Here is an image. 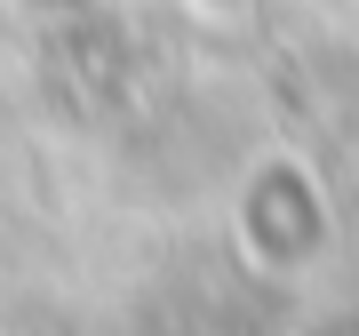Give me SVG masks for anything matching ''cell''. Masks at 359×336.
<instances>
[{"mask_svg": "<svg viewBox=\"0 0 359 336\" xmlns=\"http://www.w3.org/2000/svg\"><path fill=\"white\" fill-rule=\"evenodd\" d=\"M240 233H248V257L271 264V272H311L327 257V217H320V193H311L304 168H264L248 184V208H240Z\"/></svg>", "mask_w": 359, "mask_h": 336, "instance_id": "cell-1", "label": "cell"}, {"mask_svg": "<svg viewBox=\"0 0 359 336\" xmlns=\"http://www.w3.org/2000/svg\"><path fill=\"white\" fill-rule=\"evenodd\" d=\"M295 336H359V304H335V312H320V321H304Z\"/></svg>", "mask_w": 359, "mask_h": 336, "instance_id": "cell-2", "label": "cell"}]
</instances>
